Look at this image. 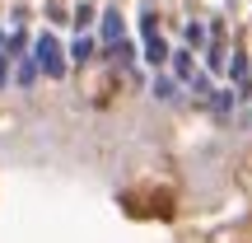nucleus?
Segmentation results:
<instances>
[{"label":"nucleus","mask_w":252,"mask_h":243,"mask_svg":"<svg viewBox=\"0 0 252 243\" xmlns=\"http://www.w3.org/2000/svg\"><path fill=\"white\" fill-rule=\"evenodd\" d=\"M37 61V70H42V80H65V70H70V56H65V47L56 42L52 28H42V33L33 37V52H28Z\"/></svg>","instance_id":"obj_1"},{"label":"nucleus","mask_w":252,"mask_h":243,"mask_svg":"<svg viewBox=\"0 0 252 243\" xmlns=\"http://www.w3.org/2000/svg\"><path fill=\"white\" fill-rule=\"evenodd\" d=\"M98 37H103V47H112V42L126 37V24H122L117 9H103V14H98Z\"/></svg>","instance_id":"obj_2"},{"label":"nucleus","mask_w":252,"mask_h":243,"mask_svg":"<svg viewBox=\"0 0 252 243\" xmlns=\"http://www.w3.org/2000/svg\"><path fill=\"white\" fill-rule=\"evenodd\" d=\"M224 70L234 75V84H238V99H252V66H248V56H243V52H234V61H229Z\"/></svg>","instance_id":"obj_3"},{"label":"nucleus","mask_w":252,"mask_h":243,"mask_svg":"<svg viewBox=\"0 0 252 243\" xmlns=\"http://www.w3.org/2000/svg\"><path fill=\"white\" fill-rule=\"evenodd\" d=\"M37 80H42L37 61H33V56H19V61H14V75H9V84H14V89H33Z\"/></svg>","instance_id":"obj_4"},{"label":"nucleus","mask_w":252,"mask_h":243,"mask_svg":"<svg viewBox=\"0 0 252 243\" xmlns=\"http://www.w3.org/2000/svg\"><path fill=\"white\" fill-rule=\"evenodd\" d=\"M191 56H196L191 47H178V52H168V66H173V80H178V84H187L191 75H196V61H191Z\"/></svg>","instance_id":"obj_5"},{"label":"nucleus","mask_w":252,"mask_h":243,"mask_svg":"<svg viewBox=\"0 0 252 243\" xmlns=\"http://www.w3.org/2000/svg\"><path fill=\"white\" fill-rule=\"evenodd\" d=\"M103 56H108L117 70H131V66L140 61V56H135V42H126V37H122V42H112V47H103Z\"/></svg>","instance_id":"obj_6"},{"label":"nucleus","mask_w":252,"mask_h":243,"mask_svg":"<svg viewBox=\"0 0 252 243\" xmlns=\"http://www.w3.org/2000/svg\"><path fill=\"white\" fill-rule=\"evenodd\" d=\"M140 42H145V66H154V70H159V66H168V42H163L159 33L140 37Z\"/></svg>","instance_id":"obj_7"},{"label":"nucleus","mask_w":252,"mask_h":243,"mask_svg":"<svg viewBox=\"0 0 252 243\" xmlns=\"http://www.w3.org/2000/svg\"><path fill=\"white\" fill-rule=\"evenodd\" d=\"M178 89H182V84L173 80V75H159V80L150 84V99L154 103H173V99H178Z\"/></svg>","instance_id":"obj_8"},{"label":"nucleus","mask_w":252,"mask_h":243,"mask_svg":"<svg viewBox=\"0 0 252 243\" xmlns=\"http://www.w3.org/2000/svg\"><path fill=\"white\" fill-rule=\"evenodd\" d=\"M70 66H89L94 61V37H84V33H75V42H70Z\"/></svg>","instance_id":"obj_9"},{"label":"nucleus","mask_w":252,"mask_h":243,"mask_svg":"<svg viewBox=\"0 0 252 243\" xmlns=\"http://www.w3.org/2000/svg\"><path fill=\"white\" fill-rule=\"evenodd\" d=\"M210 108L220 112V117H229V112H234V103H238V89H210Z\"/></svg>","instance_id":"obj_10"},{"label":"nucleus","mask_w":252,"mask_h":243,"mask_svg":"<svg viewBox=\"0 0 252 243\" xmlns=\"http://www.w3.org/2000/svg\"><path fill=\"white\" fill-rule=\"evenodd\" d=\"M5 56H9V61H19V56H28V33H24V28H14V33L5 37Z\"/></svg>","instance_id":"obj_11"},{"label":"nucleus","mask_w":252,"mask_h":243,"mask_svg":"<svg viewBox=\"0 0 252 243\" xmlns=\"http://www.w3.org/2000/svg\"><path fill=\"white\" fill-rule=\"evenodd\" d=\"M182 37H187V47L196 52V47L206 42V28H201V24H187V28H182Z\"/></svg>","instance_id":"obj_12"},{"label":"nucleus","mask_w":252,"mask_h":243,"mask_svg":"<svg viewBox=\"0 0 252 243\" xmlns=\"http://www.w3.org/2000/svg\"><path fill=\"white\" fill-rule=\"evenodd\" d=\"M70 24H75V28H89V24H94V9H89V5H75V19H70Z\"/></svg>","instance_id":"obj_13"},{"label":"nucleus","mask_w":252,"mask_h":243,"mask_svg":"<svg viewBox=\"0 0 252 243\" xmlns=\"http://www.w3.org/2000/svg\"><path fill=\"white\" fill-rule=\"evenodd\" d=\"M150 33H159V24H154V9H145L140 14V37H150Z\"/></svg>","instance_id":"obj_14"},{"label":"nucleus","mask_w":252,"mask_h":243,"mask_svg":"<svg viewBox=\"0 0 252 243\" xmlns=\"http://www.w3.org/2000/svg\"><path fill=\"white\" fill-rule=\"evenodd\" d=\"M9 66H14V61H9V56L0 52V89H5V84H9Z\"/></svg>","instance_id":"obj_15"}]
</instances>
